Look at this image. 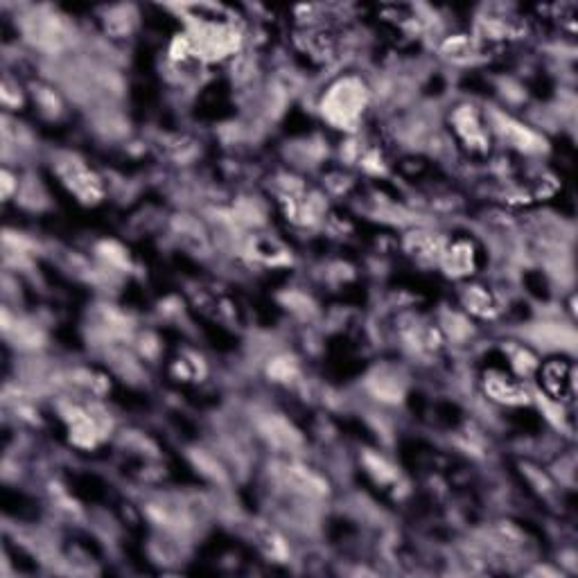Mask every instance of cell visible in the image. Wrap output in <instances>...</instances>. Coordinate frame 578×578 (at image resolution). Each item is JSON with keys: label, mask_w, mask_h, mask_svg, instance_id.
Masks as SVG:
<instances>
[{"label": "cell", "mask_w": 578, "mask_h": 578, "mask_svg": "<svg viewBox=\"0 0 578 578\" xmlns=\"http://www.w3.org/2000/svg\"><path fill=\"white\" fill-rule=\"evenodd\" d=\"M481 46L468 34H454L441 43V55L452 64H472L479 57Z\"/></svg>", "instance_id": "cell-8"}, {"label": "cell", "mask_w": 578, "mask_h": 578, "mask_svg": "<svg viewBox=\"0 0 578 578\" xmlns=\"http://www.w3.org/2000/svg\"><path fill=\"white\" fill-rule=\"evenodd\" d=\"M484 391L490 400L506 407H522L531 402V393L527 389V384H524V380L511 378V375L499 373V371H490L486 375Z\"/></svg>", "instance_id": "cell-6"}, {"label": "cell", "mask_w": 578, "mask_h": 578, "mask_svg": "<svg viewBox=\"0 0 578 578\" xmlns=\"http://www.w3.org/2000/svg\"><path fill=\"white\" fill-rule=\"evenodd\" d=\"M371 102V91L362 77L344 75L332 82L321 95L319 111L330 127L355 131Z\"/></svg>", "instance_id": "cell-1"}, {"label": "cell", "mask_w": 578, "mask_h": 578, "mask_svg": "<svg viewBox=\"0 0 578 578\" xmlns=\"http://www.w3.org/2000/svg\"><path fill=\"white\" fill-rule=\"evenodd\" d=\"M269 375L276 382H292L296 375H299V366H296L292 357L278 355L269 362Z\"/></svg>", "instance_id": "cell-9"}, {"label": "cell", "mask_w": 578, "mask_h": 578, "mask_svg": "<svg viewBox=\"0 0 578 578\" xmlns=\"http://www.w3.org/2000/svg\"><path fill=\"white\" fill-rule=\"evenodd\" d=\"M12 190H14V177H12L10 170H5L3 172V195H5V199L12 197Z\"/></svg>", "instance_id": "cell-10"}, {"label": "cell", "mask_w": 578, "mask_h": 578, "mask_svg": "<svg viewBox=\"0 0 578 578\" xmlns=\"http://www.w3.org/2000/svg\"><path fill=\"white\" fill-rule=\"evenodd\" d=\"M488 118V127L490 134H497L504 143H509V147L518 150L522 154H540L545 152V138L536 134L531 127L522 125V122L513 120L511 116H504V113H493Z\"/></svg>", "instance_id": "cell-3"}, {"label": "cell", "mask_w": 578, "mask_h": 578, "mask_svg": "<svg viewBox=\"0 0 578 578\" xmlns=\"http://www.w3.org/2000/svg\"><path fill=\"white\" fill-rule=\"evenodd\" d=\"M441 269L452 278H468L477 269V247L470 238L448 240L443 247Z\"/></svg>", "instance_id": "cell-5"}, {"label": "cell", "mask_w": 578, "mask_h": 578, "mask_svg": "<svg viewBox=\"0 0 578 578\" xmlns=\"http://www.w3.org/2000/svg\"><path fill=\"white\" fill-rule=\"evenodd\" d=\"M452 129L461 145L472 154H484L490 147V127L488 118L481 113L475 104H459L450 116Z\"/></svg>", "instance_id": "cell-2"}, {"label": "cell", "mask_w": 578, "mask_h": 578, "mask_svg": "<svg viewBox=\"0 0 578 578\" xmlns=\"http://www.w3.org/2000/svg\"><path fill=\"white\" fill-rule=\"evenodd\" d=\"M61 183L75 195L82 204H98L104 195V186L98 174L86 168L82 161H64L59 165Z\"/></svg>", "instance_id": "cell-4"}, {"label": "cell", "mask_w": 578, "mask_h": 578, "mask_svg": "<svg viewBox=\"0 0 578 578\" xmlns=\"http://www.w3.org/2000/svg\"><path fill=\"white\" fill-rule=\"evenodd\" d=\"M461 305L477 319H493L499 314L497 296L486 285L470 283L461 289Z\"/></svg>", "instance_id": "cell-7"}]
</instances>
